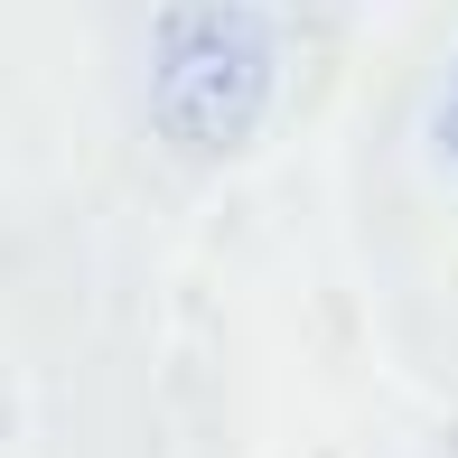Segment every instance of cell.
<instances>
[{
    "label": "cell",
    "mask_w": 458,
    "mask_h": 458,
    "mask_svg": "<svg viewBox=\"0 0 458 458\" xmlns=\"http://www.w3.org/2000/svg\"><path fill=\"white\" fill-rule=\"evenodd\" d=\"M440 150H449V169H458V66H449V94H440Z\"/></svg>",
    "instance_id": "obj_2"
},
{
    "label": "cell",
    "mask_w": 458,
    "mask_h": 458,
    "mask_svg": "<svg viewBox=\"0 0 458 458\" xmlns=\"http://www.w3.org/2000/svg\"><path fill=\"white\" fill-rule=\"evenodd\" d=\"M272 94V29L243 0H169L150 29V122L178 150H234Z\"/></svg>",
    "instance_id": "obj_1"
}]
</instances>
